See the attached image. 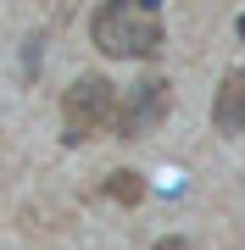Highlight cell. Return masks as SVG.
I'll use <instances>...</instances> for the list:
<instances>
[{"label":"cell","mask_w":245,"mask_h":250,"mask_svg":"<svg viewBox=\"0 0 245 250\" xmlns=\"http://www.w3.org/2000/svg\"><path fill=\"white\" fill-rule=\"evenodd\" d=\"M89 39L111 62H156L167 45L162 6L156 0H100L89 17Z\"/></svg>","instance_id":"cell-1"},{"label":"cell","mask_w":245,"mask_h":250,"mask_svg":"<svg viewBox=\"0 0 245 250\" xmlns=\"http://www.w3.org/2000/svg\"><path fill=\"white\" fill-rule=\"evenodd\" d=\"M117 117V89H111L100 72H89V78H78L73 89L62 95V128H67V145H84L95 139L100 128Z\"/></svg>","instance_id":"cell-2"},{"label":"cell","mask_w":245,"mask_h":250,"mask_svg":"<svg viewBox=\"0 0 245 250\" xmlns=\"http://www.w3.org/2000/svg\"><path fill=\"white\" fill-rule=\"evenodd\" d=\"M167 111H173V83H167V78H139L134 89L117 100L111 134H117V139H145Z\"/></svg>","instance_id":"cell-3"},{"label":"cell","mask_w":245,"mask_h":250,"mask_svg":"<svg viewBox=\"0 0 245 250\" xmlns=\"http://www.w3.org/2000/svg\"><path fill=\"white\" fill-rule=\"evenodd\" d=\"M212 128L223 139L245 134V72H228L218 83V95H212Z\"/></svg>","instance_id":"cell-4"},{"label":"cell","mask_w":245,"mask_h":250,"mask_svg":"<svg viewBox=\"0 0 245 250\" xmlns=\"http://www.w3.org/2000/svg\"><path fill=\"white\" fill-rule=\"evenodd\" d=\"M106 195H111V200H123V206H139V200H145V178H139V172H111Z\"/></svg>","instance_id":"cell-5"},{"label":"cell","mask_w":245,"mask_h":250,"mask_svg":"<svg viewBox=\"0 0 245 250\" xmlns=\"http://www.w3.org/2000/svg\"><path fill=\"white\" fill-rule=\"evenodd\" d=\"M156 250H190V245H184L178 233H173V239H162V245H156Z\"/></svg>","instance_id":"cell-6"},{"label":"cell","mask_w":245,"mask_h":250,"mask_svg":"<svg viewBox=\"0 0 245 250\" xmlns=\"http://www.w3.org/2000/svg\"><path fill=\"white\" fill-rule=\"evenodd\" d=\"M240 39H245V17H240Z\"/></svg>","instance_id":"cell-7"}]
</instances>
